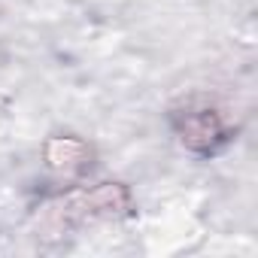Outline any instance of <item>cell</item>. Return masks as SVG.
Segmentation results:
<instances>
[{
  "label": "cell",
  "instance_id": "6da1fadb",
  "mask_svg": "<svg viewBox=\"0 0 258 258\" xmlns=\"http://www.w3.org/2000/svg\"><path fill=\"white\" fill-rule=\"evenodd\" d=\"M173 131L179 134L182 146H188L191 152L201 155H213L219 146H225L231 140V124L222 118V112L213 103H201V100H185L182 109L170 112Z\"/></svg>",
  "mask_w": 258,
  "mask_h": 258
},
{
  "label": "cell",
  "instance_id": "7a4b0ae2",
  "mask_svg": "<svg viewBox=\"0 0 258 258\" xmlns=\"http://www.w3.org/2000/svg\"><path fill=\"white\" fill-rule=\"evenodd\" d=\"M127 210H131V195L121 185H97L91 191L73 195L58 210H52V222H55V231H61L70 222L82 225L91 219H112V216H124Z\"/></svg>",
  "mask_w": 258,
  "mask_h": 258
}]
</instances>
